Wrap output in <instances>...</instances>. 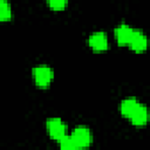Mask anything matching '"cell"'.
<instances>
[{
	"label": "cell",
	"mask_w": 150,
	"mask_h": 150,
	"mask_svg": "<svg viewBox=\"0 0 150 150\" xmlns=\"http://www.w3.org/2000/svg\"><path fill=\"white\" fill-rule=\"evenodd\" d=\"M57 142H59L60 148L63 149V150H74V149H77V148H76V144H75V142L73 141V138H71L70 135H64V136H63L62 138H60Z\"/></svg>",
	"instance_id": "10"
},
{
	"label": "cell",
	"mask_w": 150,
	"mask_h": 150,
	"mask_svg": "<svg viewBox=\"0 0 150 150\" xmlns=\"http://www.w3.org/2000/svg\"><path fill=\"white\" fill-rule=\"evenodd\" d=\"M46 127H47L48 135L50 136V138H53L55 141H59L64 135H67V125L59 117L48 118L47 123H46Z\"/></svg>",
	"instance_id": "3"
},
{
	"label": "cell",
	"mask_w": 150,
	"mask_h": 150,
	"mask_svg": "<svg viewBox=\"0 0 150 150\" xmlns=\"http://www.w3.org/2000/svg\"><path fill=\"white\" fill-rule=\"evenodd\" d=\"M89 47L95 52H104L109 47V39L104 32H94L88 38Z\"/></svg>",
	"instance_id": "4"
},
{
	"label": "cell",
	"mask_w": 150,
	"mask_h": 150,
	"mask_svg": "<svg viewBox=\"0 0 150 150\" xmlns=\"http://www.w3.org/2000/svg\"><path fill=\"white\" fill-rule=\"evenodd\" d=\"M13 14L12 6L7 0H0V21H8L11 20Z\"/></svg>",
	"instance_id": "9"
},
{
	"label": "cell",
	"mask_w": 150,
	"mask_h": 150,
	"mask_svg": "<svg viewBox=\"0 0 150 150\" xmlns=\"http://www.w3.org/2000/svg\"><path fill=\"white\" fill-rule=\"evenodd\" d=\"M128 46L136 53H142L148 47V38L146 35L141 32V30H136L134 29V33L130 38V41L128 43Z\"/></svg>",
	"instance_id": "5"
},
{
	"label": "cell",
	"mask_w": 150,
	"mask_h": 150,
	"mask_svg": "<svg viewBox=\"0 0 150 150\" xmlns=\"http://www.w3.org/2000/svg\"><path fill=\"white\" fill-rule=\"evenodd\" d=\"M139 104L141 103H139V101L137 98H135V97H127V98H124L121 102V104H120V111H121V114L124 117L129 118L134 114V111L138 108Z\"/></svg>",
	"instance_id": "8"
},
{
	"label": "cell",
	"mask_w": 150,
	"mask_h": 150,
	"mask_svg": "<svg viewBox=\"0 0 150 150\" xmlns=\"http://www.w3.org/2000/svg\"><path fill=\"white\" fill-rule=\"evenodd\" d=\"M132 33H134V28L128 23H120L114 32L115 39L120 46H128Z\"/></svg>",
	"instance_id": "6"
},
{
	"label": "cell",
	"mask_w": 150,
	"mask_h": 150,
	"mask_svg": "<svg viewBox=\"0 0 150 150\" xmlns=\"http://www.w3.org/2000/svg\"><path fill=\"white\" fill-rule=\"evenodd\" d=\"M129 120L136 127H143V125H145L146 122H148V120H149V111H148L146 107L141 103L138 105V108L134 111V114L129 117Z\"/></svg>",
	"instance_id": "7"
},
{
	"label": "cell",
	"mask_w": 150,
	"mask_h": 150,
	"mask_svg": "<svg viewBox=\"0 0 150 150\" xmlns=\"http://www.w3.org/2000/svg\"><path fill=\"white\" fill-rule=\"evenodd\" d=\"M33 80L35 84L40 88H47L54 80V70L47 64H40L33 68L32 70Z\"/></svg>",
	"instance_id": "1"
},
{
	"label": "cell",
	"mask_w": 150,
	"mask_h": 150,
	"mask_svg": "<svg viewBox=\"0 0 150 150\" xmlns=\"http://www.w3.org/2000/svg\"><path fill=\"white\" fill-rule=\"evenodd\" d=\"M73 141L75 142L76 144V148L77 149H84V148H89L93 143V135H91V131L87 128V127H83V125H80V127H76L71 134H70Z\"/></svg>",
	"instance_id": "2"
},
{
	"label": "cell",
	"mask_w": 150,
	"mask_h": 150,
	"mask_svg": "<svg viewBox=\"0 0 150 150\" xmlns=\"http://www.w3.org/2000/svg\"><path fill=\"white\" fill-rule=\"evenodd\" d=\"M48 2V6L54 11H62L67 7L68 0H46Z\"/></svg>",
	"instance_id": "11"
}]
</instances>
